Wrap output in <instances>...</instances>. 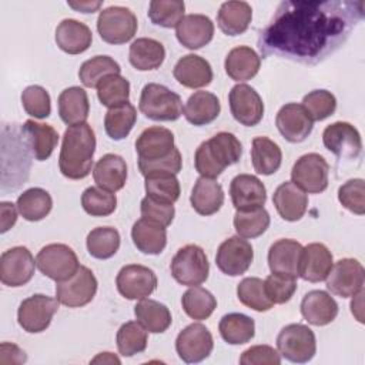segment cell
Wrapping results in <instances>:
<instances>
[{"mask_svg": "<svg viewBox=\"0 0 365 365\" xmlns=\"http://www.w3.org/2000/svg\"><path fill=\"white\" fill-rule=\"evenodd\" d=\"M174 134L160 125H153L141 131L135 140V153L138 165L155 163L170 157L175 151Z\"/></svg>", "mask_w": 365, "mask_h": 365, "instance_id": "obj_16", "label": "cell"}, {"mask_svg": "<svg viewBox=\"0 0 365 365\" xmlns=\"http://www.w3.org/2000/svg\"><path fill=\"white\" fill-rule=\"evenodd\" d=\"M185 4L181 0H153L148 6V17L153 24L173 29L184 19Z\"/></svg>", "mask_w": 365, "mask_h": 365, "instance_id": "obj_51", "label": "cell"}, {"mask_svg": "<svg viewBox=\"0 0 365 365\" xmlns=\"http://www.w3.org/2000/svg\"><path fill=\"white\" fill-rule=\"evenodd\" d=\"M221 111L220 100L210 91H195L191 94L184 106L185 120L197 127L212 123Z\"/></svg>", "mask_w": 365, "mask_h": 365, "instance_id": "obj_35", "label": "cell"}, {"mask_svg": "<svg viewBox=\"0 0 365 365\" xmlns=\"http://www.w3.org/2000/svg\"><path fill=\"white\" fill-rule=\"evenodd\" d=\"M96 88L100 103L108 108L123 106L130 98V83L121 74L106 76Z\"/></svg>", "mask_w": 365, "mask_h": 365, "instance_id": "obj_49", "label": "cell"}, {"mask_svg": "<svg viewBox=\"0 0 365 365\" xmlns=\"http://www.w3.org/2000/svg\"><path fill=\"white\" fill-rule=\"evenodd\" d=\"M261 67V57L248 46H238L228 51L224 68L234 81H247L255 77Z\"/></svg>", "mask_w": 365, "mask_h": 365, "instance_id": "obj_31", "label": "cell"}, {"mask_svg": "<svg viewBox=\"0 0 365 365\" xmlns=\"http://www.w3.org/2000/svg\"><path fill=\"white\" fill-rule=\"evenodd\" d=\"M230 195L237 211L261 208L267 201L265 185L252 174L235 175L230 184Z\"/></svg>", "mask_w": 365, "mask_h": 365, "instance_id": "obj_21", "label": "cell"}, {"mask_svg": "<svg viewBox=\"0 0 365 365\" xmlns=\"http://www.w3.org/2000/svg\"><path fill=\"white\" fill-rule=\"evenodd\" d=\"M338 200L348 211L364 215L365 214V182L362 178H352L338 188Z\"/></svg>", "mask_w": 365, "mask_h": 365, "instance_id": "obj_56", "label": "cell"}, {"mask_svg": "<svg viewBox=\"0 0 365 365\" xmlns=\"http://www.w3.org/2000/svg\"><path fill=\"white\" fill-rule=\"evenodd\" d=\"M325 281L334 295L349 298L364 289L365 269L355 258H341L332 265Z\"/></svg>", "mask_w": 365, "mask_h": 365, "instance_id": "obj_12", "label": "cell"}, {"mask_svg": "<svg viewBox=\"0 0 365 365\" xmlns=\"http://www.w3.org/2000/svg\"><path fill=\"white\" fill-rule=\"evenodd\" d=\"M277 212L285 221L294 222L304 217L308 208V195L292 181H284L272 195Z\"/></svg>", "mask_w": 365, "mask_h": 365, "instance_id": "obj_26", "label": "cell"}, {"mask_svg": "<svg viewBox=\"0 0 365 365\" xmlns=\"http://www.w3.org/2000/svg\"><path fill=\"white\" fill-rule=\"evenodd\" d=\"M241 365H279L281 355L279 352L269 345H254L245 349L240 356Z\"/></svg>", "mask_w": 365, "mask_h": 365, "instance_id": "obj_58", "label": "cell"}, {"mask_svg": "<svg viewBox=\"0 0 365 365\" xmlns=\"http://www.w3.org/2000/svg\"><path fill=\"white\" fill-rule=\"evenodd\" d=\"M58 115L67 125L86 123L90 113V101L87 91L78 86L63 90L57 100Z\"/></svg>", "mask_w": 365, "mask_h": 365, "instance_id": "obj_32", "label": "cell"}, {"mask_svg": "<svg viewBox=\"0 0 365 365\" xmlns=\"http://www.w3.org/2000/svg\"><path fill=\"white\" fill-rule=\"evenodd\" d=\"M97 287L98 282L93 271L80 265L71 278L56 284V298L64 307L80 308L93 301Z\"/></svg>", "mask_w": 365, "mask_h": 365, "instance_id": "obj_11", "label": "cell"}, {"mask_svg": "<svg viewBox=\"0 0 365 365\" xmlns=\"http://www.w3.org/2000/svg\"><path fill=\"white\" fill-rule=\"evenodd\" d=\"M36 265L34 257L27 247H13L0 257V279L11 288L23 287L33 278Z\"/></svg>", "mask_w": 365, "mask_h": 365, "instance_id": "obj_13", "label": "cell"}, {"mask_svg": "<svg viewBox=\"0 0 365 365\" xmlns=\"http://www.w3.org/2000/svg\"><path fill=\"white\" fill-rule=\"evenodd\" d=\"M181 305L191 319L204 321L210 318L217 308V299L208 289L195 285L190 287V289L182 294Z\"/></svg>", "mask_w": 365, "mask_h": 365, "instance_id": "obj_44", "label": "cell"}, {"mask_svg": "<svg viewBox=\"0 0 365 365\" xmlns=\"http://www.w3.org/2000/svg\"><path fill=\"white\" fill-rule=\"evenodd\" d=\"M170 271L173 278L181 285H201L210 274V262L205 251L195 244L181 247L171 259Z\"/></svg>", "mask_w": 365, "mask_h": 365, "instance_id": "obj_5", "label": "cell"}, {"mask_svg": "<svg viewBox=\"0 0 365 365\" xmlns=\"http://www.w3.org/2000/svg\"><path fill=\"white\" fill-rule=\"evenodd\" d=\"M214 348V339L208 328L202 324H190L175 339V351L185 364H197L210 356Z\"/></svg>", "mask_w": 365, "mask_h": 365, "instance_id": "obj_17", "label": "cell"}, {"mask_svg": "<svg viewBox=\"0 0 365 365\" xmlns=\"http://www.w3.org/2000/svg\"><path fill=\"white\" fill-rule=\"evenodd\" d=\"M56 43L67 54H81L91 46L90 27L76 19H64L56 27Z\"/></svg>", "mask_w": 365, "mask_h": 365, "instance_id": "obj_28", "label": "cell"}, {"mask_svg": "<svg viewBox=\"0 0 365 365\" xmlns=\"http://www.w3.org/2000/svg\"><path fill=\"white\" fill-rule=\"evenodd\" d=\"M26 144L37 161H46L58 143V133L50 124L27 120L20 128Z\"/></svg>", "mask_w": 365, "mask_h": 365, "instance_id": "obj_27", "label": "cell"}, {"mask_svg": "<svg viewBox=\"0 0 365 365\" xmlns=\"http://www.w3.org/2000/svg\"><path fill=\"white\" fill-rule=\"evenodd\" d=\"M141 217L147 218L153 222H157L163 227H168L175 215V208L173 204L168 202H160L155 200H151L150 197H144L140 204Z\"/></svg>", "mask_w": 365, "mask_h": 365, "instance_id": "obj_57", "label": "cell"}, {"mask_svg": "<svg viewBox=\"0 0 365 365\" xmlns=\"http://www.w3.org/2000/svg\"><path fill=\"white\" fill-rule=\"evenodd\" d=\"M230 110L235 121L245 127L257 125L264 117L261 96L248 84H237L228 94Z\"/></svg>", "mask_w": 365, "mask_h": 365, "instance_id": "obj_19", "label": "cell"}, {"mask_svg": "<svg viewBox=\"0 0 365 365\" xmlns=\"http://www.w3.org/2000/svg\"><path fill=\"white\" fill-rule=\"evenodd\" d=\"M302 107L307 110L312 121H322L335 113L336 98L328 90H314L304 96Z\"/></svg>", "mask_w": 365, "mask_h": 365, "instance_id": "obj_53", "label": "cell"}, {"mask_svg": "<svg viewBox=\"0 0 365 365\" xmlns=\"http://www.w3.org/2000/svg\"><path fill=\"white\" fill-rule=\"evenodd\" d=\"M252 245L240 235H232L222 241L215 255L218 269L230 277H238L247 272L252 264Z\"/></svg>", "mask_w": 365, "mask_h": 365, "instance_id": "obj_14", "label": "cell"}, {"mask_svg": "<svg viewBox=\"0 0 365 365\" xmlns=\"http://www.w3.org/2000/svg\"><path fill=\"white\" fill-rule=\"evenodd\" d=\"M324 147L341 160H356L362 153L359 131L346 121H335L322 133Z\"/></svg>", "mask_w": 365, "mask_h": 365, "instance_id": "obj_15", "label": "cell"}, {"mask_svg": "<svg viewBox=\"0 0 365 365\" xmlns=\"http://www.w3.org/2000/svg\"><path fill=\"white\" fill-rule=\"evenodd\" d=\"M221 338L230 345H242L255 335V322L245 314L231 312L221 318L218 324Z\"/></svg>", "mask_w": 365, "mask_h": 365, "instance_id": "obj_40", "label": "cell"}, {"mask_svg": "<svg viewBox=\"0 0 365 365\" xmlns=\"http://www.w3.org/2000/svg\"><path fill=\"white\" fill-rule=\"evenodd\" d=\"M138 29L135 14L123 6H110L100 11L97 31L103 41L108 44H124L130 41Z\"/></svg>", "mask_w": 365, "mask_h": 365, "instance_id": "obj_7", "label": "cell"}, {"mask_svg": "<svg viewBox=\"0 0 365 365\" xmlns=\"http://www.w3.org/2000/svg\"><path fill=\"white\" fill-rule=\"evenodd\" d=\"M27 355L14 344L3 342L0 346V362L1 364H24Z\"/></svg>", "mask_w": 365, "mask_h": 365, "instance_id": "obj_59", "label": "cell"}, {"mask_svg": "<svg viewBox=\"0 0 365 365\" xmlns=\"http://www.w3.org/2000/svg\"><path fill=\"white\" fill-rule=\"evenodd\" d=\"M120 64L110 56H96L86 60L78 70V78L84 87L94 88L108 74H120Z\"/></svg>", "mask_w": 365, "mask_h": 365, "instance_id": "obj_47", "label": "cell"}, {"mask_svg": "<svg viewBox=\"0 0 365 365\" xmlns=\"http://www.w3.org/2000/svg\"><path fill=\"white\" fill-rule=\"evenodd\" d=\"M36 264L43 275L56 282L71 278L80 268L77 254L73 248L60 242L43 247L37 252Z\"/></svg>", "mask_w": 365, "mask_h": 365, "instance_id": "obj_8", "label": "cell"}, {"mask_svg": "<svg viewBox=\"0 0 365 365\" xmlns=\"http://www.w3.org/2000/svg\"><path fill=\"white\" fill-rule=\"evenodd\" d=\"M302 245L291 238L275 241L268 250V267L271 272H281L298 277Z\"/></svg>", "mask_w": 365, "mask_h": 365, "instance_id": "obj_30", "label": "cell"}, {"mask_svg": "<svg viewBox=\"0 0 365 365\" xmlns=\"http://www.w3.org/2000/svg\"><path fill=\"white\" fill-rule=\"evenodd\" d=\"M332 265L334 258L328 247L321 242H311L302 247L298 277L309 282H321L327 279Z\"/></svg>", "mask_w": 365, "mask_h": 365, "instance_id": "obj_22", "label": "cell"}, {"mask_svg": "<svg viewBox=\"0 0 365 365\" xmlns=\"http://www.w3.org/2000/svg\"><path fill=\"white\" fill-rule=\"evenodd\" d=\"M93 178L97 187L115 192L125 185L127 164L121 155L104 154L93 168Z\"/></svg>", "mask_w": 365, "mask_h": 365, "instance_id": "obj_29", "label": "cell"}, {"mask_svg": "<svg viewBox=\"0 0 365 365\" xmlns=\"http://www.w3.org/2000/svg\"><path fill=\"white\" fill-rule=\"evenodd\" d=\"M96 134L90 124L68 125L63 134L58 155L60 173L68 180L86 178L93 167Z\"/></svg>", "mask_w": 365, "mask_h": 365, "instance_id": "obj_2", "label": "cell"}, {"mask_svg": "<svg viewBox=\"0 0 365 365\" xmlns=\"http://www.w3.org/2000/svg\"><path fill=\"white\" fill-rule=\"evenodd\" d=\"M252 20V9L247 1H225L217 13V24L227 36H240L247 31Z\"/></svg>", "mask_w": 365, "mask_h": 365, "instance_id": "obj_36", "label": "cell"}, {"mask_svg": "<svg viewBox=\"0 0 365 365\" xmlns=\"http://www.w3.org/2000/svg\"><path fill=\"white\" fill-rule=\"evenodd\" d=\"M241 155L242 144L232 133H217L198 145L194 155L195 171L201 177L215 180L227 167L238 163Z\"/></svg>", "mask_w": 365, "mask_h": 365, "instance_id": "obj_3", "label": "cell"}, {"mask_svg": "<svg viewBox=\"0 0 365 365\" xmlns=\"http://www.w3.org/2000/svg\"><path fill=\"white\" fill-rule=\"evenodd\" d=\"M144 188L147 197L160 202L174 204L181 194L180 181L175 174L171 173H151L147 174Z\"/></svg>", "mask_w": 365, "mask_h": 365, "instance_id": "obj_42", "label": "cell"}, {"mask_svg": "<svg viewBox=\"0 0 365 365\" xmlns=\"http://www.w3.org/2000/svg\"><path fill=\"white\" fill-rule=\"evenodd\" d=\"M252 167L258 174L271 175L277 173L282 163V151L279 145L268 137H255L251 147Z\"/></svg>", "mask_w": 365, "mask_h": 365, "instance_id": "obj_39", "label": "cell"}, {"mask_svg": "<svg viewBox=\"0 0 365 365\" xmlns=\"http://www.w3.org/2000/svg\"><path fill=\"white\" fill-rule=\"evenodd\" d=\"M277 348L279 355L289 362H309L317 352L315 334L304 324L285 325L277 336Z\"/></svg>", "mask_w": 365, "mask_h": 365, "instance_id": "obj_6", "label": "cell"}, {"mask_svg": "<svg viewBox=\"0 0 365 365\" xmlns=\"http://www.w3.org/2000/svg\"><path fill=\"white\" fill-rule=\"evenodd\" d=\"M175 36L185 48L198 50L212 40L214 23L205 14H188L175 27Z\"/></svg>", "mask_w": 365, "mask_h": 365, "instance_id": "obj_23", "label": "cell"}, {"mask_svg": "<svg viewBox=\"0 0 365 365\" xmlns=\"http://www.w3.org/2000/svg\"><path fill=\"white\" fill-rule=\"evenodd\" d=\"M115 342L117 349L123 356H133L145 351L148 331L138 321H128L118 328Z\"/></svg>", "mask_w": 365, "mask_h": 365, "instance_id": "obj_46", "label": "cell"}, {"mask_svg": "<svg viewBox=\"0 0 365 365\" xmlns=\"http://www.w3.org/2000/svg\"><path fill=\"white\" fill-rule=\"evenodd\" d=\"M16 207L24 220L36 222L50 214L53 208V198L46 190L33 187L19 195Z\"/></svg>", "mask_w": 365, "mask_h": 365, "instance_id": "obj_41", "label": "cell"}, {"mask_svg": "<svg viewBox=\"0 0 365 365\" xmlns=\"http://www.w3.org/2000/svg\"><path fill=\"white\" fill-rule=\"evenodd\" d=\"M134 315L137 321L151 334L165 332L173 322L171 312L167 305L150 298H143L135 304Z\"/></svg>", "mask_w": 365, "mask_h": 365, "instance_id": "obj_38", "label": "cell"}, {"mask_svg": "<svg viewBox=\"0 0 365 365\" xmlns=\"http://www.w3.org/2000/svg\"><path fill=\"white\" fill-rule=\"evenodd\" d=\"M190 202L194 211L200 215L207 217L215 214L224 204V191L221 184L212 178H197L190 195Z\"/></svg>", "mask_w": 365, "mask_h": 365, "instance_id": "obj_34", "label": "cell"}, {"mask_svg": "<svg viewBox=\"0 0 365 365\" xmlns=\"http://www.w3.org/2000/svg\"><path fill=\"white\" fill-rule=\"evenodd\" d=\"M24 111L34 118H47L51 114V100L48 91L41 86H29L21 93Z\"/></svg>", "mask_w": 365, "mask_h": 365, "instance_id": "obj_55", "label": "cell"}, {"mask_svg": "<svg viewBox=\"0 0 365 365\" xmlns=\"http://www.w3.org/2000/svg\"><path fill=\"white\" fill-rule=\"evenodd\" d=\"M117 291L127 299H143L150 297L157 288L155 272L140 264L124 265L115 278Z\"/></svg>", "mask_w": 365, "mask_h": 365, "instance_id": "obj_18", "label": "cell"}, {"mask_svg": "<svg viewBox=\"0 0 365 365\" xmlns=\"http://www.w3.org/2000/svg\"><path fill=\"white\" fill-rule=\"evenodd\" d=\"M71 9L81 11V13H94L96 10L100 9V6L103 4L101 1H80V3H74V1H68L67 3Z\"/></svg>", "mask_w": 365, "mask_h": 365, "instance_id": "obj_61", "label": "cell"}, {"mask_svg": "<svg viewBox=\"0 0 365 365\" xmlns=\"http://www.w3.org/2000/svg\"><path fill=\"white\" fill-rule=\"evenodd\" d=\"M232 222L240 237L257 238L268 230L271 218L268 211L264 207H261L248 211H237Z\"/></svg>", "mask_w": 365, "mask_h": 365, "instance_id": "obj_50", "label": "cell"}, {"mask_svg": "<svg viewBox=\"0 0 365 365\" xmlns=\"http://www.w3.org/2000/svg\"><path fill=\"white\" fill-rule=\"evenodd\" d=\"M91 362L93 364H97V362H108V364H120V359L115 356V355H113L111 352H101V354H98L94 359H91Z\"/></svg>", "mask_w": 365, "mask_h": 365, "instance_id": "obj_63", "label": "cell"}, {"mask_svg": "<svg viewBox=\"0 0 365 365\" xmlns=\"http://www.w3.org/2000/svg\"><path fill=\"white\" fill-rule=\"evenodd\" d=\"M138 108L153 121H175L184 113L181 97L157 83H148L143 87Z\"/></svg>", "mask_w": 365, "mask_h": 365, "instance_id": "obj_4", "label": "cell"}, {"mask_svg": "<svg viewBox=\"0 0 365 365\" xmlns=\"http://www.w3.org/2000/svg\"><path fill=\"white\" fill-rule=\"evenodd\" d=\"M174 78L187 88L207 87L212 81L211 64L198 54L182 56L173 68Z\"/></svg>", "mask_w": 365, "mask_h": 365, "instance_id": "obj_24", "label": "cell"}, {"mask_svg": "<svg viewBox=\"0 0 365 365\" xmlns=\"http://www.w3.org/2000/svg\"><path fill=\"white\" fill-rule=\"evenodd\" d=\"M275 125L288 143H302L311 134L314 121L302 104L288 103L278 110Z\"/></svg>", "mask_w": 365, "mask_h": 365, "instance_id": "obj_20", "label": "cell"}, {"mask_svg": "<svg viewBox=\"0 0 365 365\" xmlns=\"http://www.w3.org/2000/svg\"><path fill=\"white\" fill-rule=\"evenodd\" d=\"M297 277L281 272H271L265 281L264 288L267 297L272 301V304H285L288 302L297 291Z\"/></svg>", "mask_w": 365, "mask_h": 365, "instance_id": "obj_54", "label": "cell"}, {"mask_svg": "<svg viewBox=\"0 0 365 365\" xmlns=\"http://www.w3.org/2000/svg\"><path fill=\"white\" fill-rule=\"evenodd\" d=\"M299 308L304 319L315 327L331 324L336 318L339 309L336 301L322 289H312L307 292Z\"/></svg>", "mask_w": 365, "mask_h": 365, "instance_id": "obj_25", "label": "cell"}, {"mask_svg": "<svg viewBox=\"0 0 365 365\" xmlns=\"http://www.w3.org/2000/svg\"><path fill=\"white\" fill-rule=\"evenodd\" d=\"M362 19L364 1L285 0L259 31L258 48L264 58L318 64L345 44Z\"/></svg>", "mask_w": 365, "mask_h": 365, "instance_id": "obj_1", "label": "cell"}, {"mask_svg": "<svg viewBox=\"0 0 365 365\" xmlns=\"http://www.w3.org/2000/svg\"><path fill=\"white\" fill-rule=\"evenodd\" d=\"M237 297L242 305L257 312H267L274 307L272 301L267 297L264 281L257 277L244 278L237 285Z\"/></svg>", "mask_w": 365, "mask_h": 365, "instance_id": "obj_48", "label": "cell"}, {"mask_svg": "<svg viewBox=\"0 0 365 365\" xmlns=\"http://www.w3.org/2000/svg\"><path fill=\"white\" fill-rule=\"evenodd\" d=\"M131 240L138 251L148 255H158L167 245L165 227L147 218H140L133 224Z\"/></svg>", "mask_w": 365, "mask_h": 365, "instance_id": "obj_33", "label": "cell"}, {"mask_svg": "<svg viewBox=\"0 0 365 365\" xmlns=\"http://www.w3.org/2000/svg\"><path fill=\"white\" fill-rule=\"evenodd\" d=\"M81 207L91 217H107L117 208V197L100 187H88L81 194Z\"/></svg>", "mask_w": 365, "mask_h": 365, "instance_id": "obj_52", "label": "cell"}, {"mask_svg": "<svg viewBox=\"0 0 365 365\" xmlns=\"http://www.w3.org/2000/svg\"><path fill=\"white\" fill-rule=\"evenodd\" d=\"M165 58V48L163 43L150 37H140L134 40L128 50V60L131 66L140 71H150L158 68Z\"/></svg>", "mask_w": 365, "mask_h": 365, "instance_id": "obj_37", "label": "cell"}, {"mask_svg": "<svg viewBox=\"0 0 365 365\" xmlns=\"http://www.w3.org/2000/svg\"><path fill=\"white\" fill-rule=\"evenodd\" d=\"M356 295V301H355V298L352 297V301H351V312H352V315H355L356 317V319L359 321V322H364V318H362V297H364V289H361L358 294H355Z\"/></svg>", "mask_w": 365, "mask_h": 365, "instance_id": "obj_62", "label": "cell"}, {"mask_svg": "<svg viewBox=\"0 0 365 365\" xmlns=\"http://www.w3.org/2000/svg\"><path fill=\"white\" fill-rule=\"evenodd\" d=\"M135 121L137 110L130 101H127L123 106L108 108L104 115V128L111 140L120 141L130 134Z\"/></svg>", "mask_w": 365, "mask_h": 365, "instance_id": "obj_43", "label": "cell"}, {"mask_svg": "<svg viewBox=\"0 0 365 365\" xmlns=\"http://www.w3.org/2000/svg\"><path fill=\"white\" fill-rule=\"evenodd\" d=\"M120 232L113 227H97L87 235V251L93 258L108 259L120 248Z\"/></svg>", "mask_w": 365, "mask_h": 365, "instance_id": "obj_45", "label": "cell"}, {"mask_svg": "<svg viewBox=\"0 0 365 365\" xmlns=\"http://www.w3.org/2000/svg\"><path fill=\"white\" fill-rule=\"evenodd\" d=\"M57 298L44 294H34L23 299L17 309V322L23 331L29 334H38L46 331L54 314L58 309Z\"/></svg>", "mask_w": 365, "mask_h": 365, "instance_id": "obj_10", "label": "cell"}, {"mask_svg": "<svg viewBox=\"0 0 365 365\" xmlns=\"http://www.w3.org/2000/svg\"><path fill=\"white\" fill-rule=\"evenodd\" d=\"M329 164L318 153L301 155L292 165L291 181L308 194H319L328 188Z\"/></svg>", "mask_w": 365, "mask_h": 365, "instance_id": "obj_9", "label": "cell"}, {"mask_svg": "<svg viewBox=\"0 0 365 365\" xmlns=\"http://www.w3.org/2000/svg\"><path fill=\"white\" fill-rule=\"evenodd\" d=\"M0 211H1V228H0V232L4 234L7 232L17 221V211L14 204L13 202H9V201H3L0 204Z\"/></svg>", "mask_w": 365, "mask_h": 365, "instance_id": "obj_60", "label": "cell"}]
</instances>
